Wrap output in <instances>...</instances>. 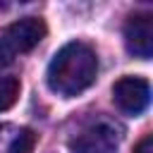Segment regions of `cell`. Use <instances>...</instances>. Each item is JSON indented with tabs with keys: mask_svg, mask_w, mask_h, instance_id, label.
<instances>
[{
	"mask_svg": "<svg viewBox=\"0 0 153 153\" xmlns=\"http://www.w3.org/2000/svg\"><path fill=\"white\" fill-rule=\"evenodd\" d=\"M96 72H98V57L93 48L72 41L53 55L45 72V81L53 93L76 96L96 81Z\"/></svg>",
	"mask_w": 153,
	"mask_h": 153,
	"instance_id": "cell-1",
	"label": "cell"
},
{
	"mask_svg": "<svg viewBox=\"0 0 153 153\" xmlns=\"http://www.w3.org/2000/svg\"><path fill=\"white\" fill-rule=\"evenodd\" d=\"M112 100L124 115H141L151 103V86L141 76H122L112 86Z\"/></svg>",
	"mask_w": 153,
	"mask_h": 153,
	"instance_id": "cell-2",
	"label": "cell"
},
{
	"mask_svg": "<svg viewBox=\"0 0 153 153\" xmlns=\"http://www.w3.org/2000/svg\"><path fill=\"white\" fill-rule=\"evenodd\" d=\"M120 146V131L110 122H98L76 134V139L69 141L72 153H115Z\"/></svg>",
	"mask_w": 153,
	"mask_h": 153,
	"instance_id": "cell-3",
	"label": "cell"
},
{
	"mask_svg": "<svg viewBox=\"0 0 153 153\" xmlns=\"http://www.w3.org/2000/svg\"><path fill=\"white\" fill-rule=\"evenodd\" d=\"M45 36V24L38 17H22L17 22H12L5 29L2 43L12 50V53H29L31 48H36Z\"/></svg>",
	"mask_w": 153,
	"mask_h": 153,
	"instance_id": "cell-4",
	"label": "cell"
},
{
	"mask_svg": "<svg viewBox=\"0 0 153 153\" xmlns=\"http://www.w3.org/2000/svg\"><path fill=\"white\" fill-rule=\"evenodd\" d=\"M124 45L134 57L148 60L153 55V17L134 14L124 24Z\"/></svg>",
	"mask_w": 153,
	"mask_h": 153,
	"instance_id": "cell-5",
	"label": "cell"
},
{
	"mask_svg": "<svg viewBox=\"0 0 153 153\" xmlns=\"http://www.w3.org/2000/svg\"><path fill=\"white\" fill-rule=\"evenodd\" d=\"M36 134L29 127L0 124V153H31Z\"/></svg>",
	"mask_w": 153,
	"mask_h": 153,
	"instance_id": "cell-6",
	"label": "cell"
},
{
	"mask_svg": "<svg viewBox=\"0 0 153 153\" xmlns=\"http://www.w3.org/2000/svg\"><path fill=\"white\" fill-rule=\"evenodd\" d=\"M19 98V79L17 76H0V112L10 110Z\"/></svg>",
	"mask_w": 153,
	"mask_h": 153,
	"instance_id": "cell-7",
	"label": "cell"
},
{
	"mask_svg": "<svg viewBox=\"0 0 153 153\" xmlns=\"http://www.w3.org/2000/svg\"><path fill=\"white\" fill-rule=\"evenodd\" d=\"M134 153H153V136L141 139V143L136 146V151H134Z\"/></svg>",
	"mask_w": 153,
	"mask_h": 153,
	"instance_id": "cell-8",
	"label": "cell"
},
{
	"mask_svg": "<svg viewBox=\"0 0 153 153\" xmlns=\"http://www.w3.org/2000/svg\"><path fill=\"white\" fill-rule=\"evenodd\" d=\"M12 62V50L0 41V67H5V65H10Z\"/></svg>",
	"mask_w": 153,
	"mask_h": 153,
	"instance_id": "cell-9",
	"label": "cell"
}]
</instances>
